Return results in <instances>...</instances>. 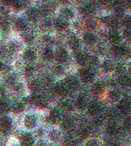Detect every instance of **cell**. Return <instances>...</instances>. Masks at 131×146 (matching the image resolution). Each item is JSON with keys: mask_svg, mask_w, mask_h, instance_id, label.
<instances>
[{"mask_svg": "<svg viewBox=\"0 0 131 146\" xmlns=\"http://www.w3.org/2000/svg\"><path fill=\"white\" fill-rule=\"evenodd\" d=\"M99 62L98 58L95 56H92L91 57V58L90 59V64L92 66H95V65L97 64Z\"/></svg>", "mask_w": 131, "mask_h": 146, "instance_id": "55", "label": "cell"}, {"mask_svg": "<svg viewBox=\"0 0 131 146\" xmlns=\"http://www.w3.org/2000/svg\"><path fill=\"white\" fill-rule=\"evenodd\" d=\"M83 40L86 44L88 46H91L96 42L97 38L93 33L87 32L83 36Z\"/></svg>", "mask_w": 131, "mask_h": 146, "instance_id": "15", "label": "cell"}, {"mask_svg": "<svg viewBox=\"0 0 131 146\" xmlns=\"http://www.w3.org/2000/svg\"><path fill=\"white\" fill-rule=\"evenodd\" d=\"M123 24L124 25L125 27L129 28L130 27V25H131V20H130V17L127 16L126 17H125L124 20H123Z\"/></svg>", "mask_w": 131, "mask_h": 146, "instance_id": "51", "label": "cell"}, {"mask_svg": "<svg viewBox=\"0 0 131 146\" xmlns=\"http://www.w3.org/2000/svg\"><path fill=\"white\" fill-rule=\"evenodd\" d=\"M62 108L65 111H72L74 109V105L71 101L66 100L62 102Z\"/></svg>", "mask_w": 131, "mask_h": 146, "instance_id": "24", "label": "cell"}, {"mask_svg": "<svg viewBox=\"0 0 131 146\" xmlns=\"http://www.w3.org/2000/svg\"><path fill=\"white\" fill-rule=\"evenodd\" d=\"M124 35L125 36V38L128 40H130V37H131V33H130V31L129 30H127L125 31L124 32Z\"/></svg>", "mask_w": 131, "mask_h": 146, "instance_id": "57", "label": "cell"}, {"mask_svg": "<svg viewBox=\"0 0 131 146\" xmlns=\"http://www.w3.org/2000/svg\"><path fill=\"white\" fill-rule=\"evenodd\" d=\"M54 82V79L51 76H47L44 78V83L46 85L50 86Z\"/></svg>", "mask_w": 131, "mask_h": 146, "instance_id": "45", "label": "cell"}, {"mask_svg": "<svg viewBox=\"0 0 131 146\" xmlns=\"http://www.w3.org/2000/svg\"><path fill=\"white\" fill-rule=\"evenodd\" d=\"M15 80H16V78H15V76L10 74L6 78V79H5V83L8 85H14L15 84Z\"/></svg>", "mask_w": 131, "mask_h": 146, "instance_id": "43", "label": "cell"}, {"mask_svg": "<svg viewBox=\"0 0 131 146\" xmlns=\"http://www.w3.org/2000/svg\"><path fill=\"white\" fill-rule=\"evenodd\" d=\"M118 109L122 114H127L130 110V101L129 98L123 99L118 105Z\"/></svg>", "mask_w": 131, "mask_h": 146, "instance_id": "3", "label": "cell"}, {"mask_svg": "<svg viewBox=\"0 0 131 146\" xmlns=\"http://www.w3.org/2000/svg\"><path fill=\"white\" fill-rule=\"evenodd\" d=\"M120 97H121L120 93L116 90H112L111 92L109 93L110 100L112 101H113V102H117V101H118L120 100Z\"/></svg>", "mask_w": 131, "mask_h": 146, "instance_id": "36", "label": "cell"}, {"mask_svg": "<svg viewBox=\"0 0 131 146\" xmlns=\"http://www.w3.org/2000/svg\"><path fill=\"white\" fill-rule=\"evenodd\" d=\"M114 53L118 55H127L129 54V49L122 45H116L112 48Z\"/></svg>", "mask_w": 131, "mask_h": 146, "instance_id": "13", "label": "cell"}, {"mask_svg": "<svg viewBox=\"0 0 131 146\" xmlns=\"http://www.w3.org/2000/svg\"><path fill=\"white\" fill-rule=\"evenodd\" d=\"M116 70L118 73H120V74H122L123 72L125 71V67L123 64L120 63L116 66Z\"/></svg>", "mask_w": 131, "mask_h": 146, "instance_id": "48", "label": "cell"}, {"mask_svg": "<svg viewBox=\"0 0 131 146\" xmlns=\"http://www.w3.org/2000/svg\"><path fill=\"white\" fill-rule=\"evenodd\" d=\"M102 68L103 71L106 72H111L113 71L114 69V66L113 64L111 61L106 60L104 61L102 64Z\"/></svg>", "mask_w": 131, "mask_h": 146, "instance_id": "29", "label": "cell"}, {"mask_svg": "<svg viewBox=\"0 0 131 146\" xmlns=\"http://www.w3.org/2000/svg\"><path fill=\"white\" fill-rule=\"evenodd\" d=\"M44 58L48 61H50L53 58L54 53L52 49L49 48H47L44 50L43 52Z\"/></svg>", "mask_w": 131, "mask_h": 146, "instance_id": "34", "label": "cell"}, {"mask_svg": "<svg viewBox=\"0 0 131 146\" xmlns=\"http://www.w3.org/2000/svg\"><path fill=\"white\" fill-rule=\"evenodd\" d=\"M60 14H61L63 17L68 19H72L74 15L72 10L70 9H69V8H64V9H62L61 11H60Z\"/></svg>", "mask_w": 131, "mask_h": 146, "instance_id": "28", "label": "cell"}, {"mask_svg": "<svg viewBox=\"0 0 131 146\" xmlns=\"http://www.w3.org/2000/svg\"><path fill=\"white\" fill-rule=\"evenodd\" d=\"M12 5H13V7H14V9H16V10H19L22 7V5H21V3L19 1H13Z\"/></svg>", "mask_w": 131, "mask_h": 146, "instance_id": "53", "label": "cell"}, {"mask_svg": "<svg viewBox=\"0 0 131 146\" xmlns=\"http://www.w3.org/2000/svg\"><path fill=\"white\" fill-rule=\"evenodd\" d=\"M17 47L16 46V44H15L14 43H10V44L9 46V49H8V50L10 52H11V53H14V52L17 51Z\"/></svg>", "mask_w": 131, "mask_h": 146, "instance_id": "52", "label": "cell"}, {"mask_svg": "<svg viewBox=\"0 0 131 146\" xmlns=\"http://www.w3.org/2000/svg\"><path fill=\"white\" fill-rule=\"evenodd\" d=\"M35 67L33 66H31V65H28L24 69V74L27 77H30L31 76H33L34 73H35Z\"/></svg>", "mask_w": 131, "mask_h": 146, "instance_id": "38", "label": "cell"}, {"mask_svg": "<svg viewBox=\"0 0 131 146\" xmlns=\"http://www.w3.org/2000/svg\"><path fill=\"white\" fill-rule=\"evenodd\" d=\"M26 15H27V18L29 21L31 22H35L38 17V12L35 9L31 8L26 12Z\"/></svg>", "mask_w": 131, "mask_h": 146, "instance_id": "19", "label": "cell"}, {"mask_svg": "<svg viewBox=\"0 0 131 146\" xmlns=\"http://www.w3.org/2000/svg\"><path fill=\"white\" fill-rule=\"evenodd\" d=\"M104 119L103 116H101L100 115H95L92 122V124L94 128H97V127L101 126L104 123Z\"/></svg>", "mask_w": 131, "mask_h": 146, "instance_id": "31", "label": "cell"}, {"mask_svg": "<svg viewBox=\"0 0 131 146\" xmlns=\"http://www.w3.org/2000/svg\"><path fill=\"white\" fill-rule=\"evenodd\" d=\"M86 27H87L89 29H94L97 27V23L94 21L93 20H89L86 23Z\"/></svg>", "mask_w": 131, "mask_h": 146, "instance_id": "49", "label": "cell"}, {"mask_svg": "<svg viewBox=\"0 0 131 146\" xmlns=\"http://www.w3.org/2000/svg\"><path fill=\"white\" fill-rule=\"evenodd\" d=\"M44 40L45 42H47V43H51L52 42V38L51 37V36H45L44 37Z\"/></svg>", "mask_w": 131, "mask_h": 146, "instance_id": "58", "label": "cell"}, {"mask_svg": "<svg viewBox=\"0 0 131 146\" xmlns=\"http://www.w3.org/2000/svg\"><path fill=\"white\" fill-rule=\"evenodd\" d=\"M69 88L67 87L65 84H63V83H57L54 87L55 93L60 96L66 95L69 93Z\"/></svg>", "mask_w": 131, "mask_h": 146, "instance_id": "12", "label": "cell"}, {"mask_svg": "<svg viewBox=\"0 0 131 146\" xmlns=\"http://www.w3.org/2000/svg\"><path fill=\"white\" fill-rule=\"evenodd\" d=\"M79 76L81 80L84 83H90L93 80V74L90 70L88 69H83L79 71Z\"/></svg>", "mask_w": 131, "mask_h": 146, "instance_id": "4", "label": "cell"}, {"mask_svg": "<svg viewBox=\"0 0 131 146\" xmlns=\"http://www.w3.org/2000/svg\"><path fill=\"white\" fill-rule=\"evenodd\" d=\"M23 39H24V40L26 44H30L33 42L34 37L32 35L30 34V33H26V34H25L24 36H23Z\"/></svg>", "mask_w": 131, "mask_h": 146, "instance_id": "44", "label": "cell"}, {"mask_svg": "<svg viewBox=\"0 0 131 146\" xmlns=\"http://www.w3.org/2000/svg\"><path fill=\"white\" fill-rule=\"evenodd\" d=\"M68 44L73 50H76L79 47V42L75 37L70 38L68 40Z\"/></svg>", "mask_w": 131, "mask_h": 146, "instance_id": "32", "label": "cell"}, {"mask_svg": "<svg viewBox=\"0 0 131 146\" xmlns=\"http://www.w3.org/2000/svg\"><path fill=\"white\" fill-rule=\"evenodd\" d=\"M7 53V49L0 47V57H3Z\"/></svg>", "mask_w": 131, "mask_h": 146, "instance_id": "56", "label": "cell"}, {"mask_svg": "<svg viewBox=\"0 0 131 146\" xmlns=\"http://www.w3.org/2000/svg\"><path fill=\"white\" fill-rule=\"evenodd\" d=\"M10 106L8 102L5 101H1L0 102V112L1 113H5L9 110Z\"/></svg>", "mask_w": 131, "mask_h": 146, "instance_id": "39", "label": "cell"}, {"mask_svg": "<svg viewBox=\"0 0 131 146\" xmlns=\"http://www.w3.org/2000/svg\"><path fill=\"white\" fill-rule=\"evenodd\" d=\"M61 119L60 112L56 109H54L51 111L50 115H49V121L52 124H56L59 123Z\"/></svg>", "mask_w": 131, "mask_h": 146, "instance_id": "11", "label": "cell"}, {"mask_svg": "<svg viewBox=\"0 0 131 146\" xmlns=\"http://www.w3.org/2000/svg\"><path fill=\"white\" fill-rule=\"evenodd\" d=\"M65 85L69 90H74L78 87L79 82L76 78L70 76L65 80Z\"/></svg>", "mask_w": 131, "mask_h": 146, "instance_id": "7", "label": "cell"}, {"mask_svg": "<svg viewBox=\"0 0 131 146\" xmlns=\"http://www.w3.org/2000/svg\"><path fill=\"white\" fill-rule=\"evenodd\" d=\"M15 25L17 29L21 31H24L27 28V25H26V22L22 19H18L15 21Z\"/></svg>", "mask_w": 131, "mask_h": 146, "instance_id": "35", "label": "cell"}, {"mask_svg": "<svg viewBox=\"0 0 131 146\" xmlns=\"http://www.w3.org/2000/svg\"><path fill=\"white\" fill-rule=\"evenodd\" d=\"M86 146H100L99 143L95 140H90L86 142Z\"/></svg>", "mask_w": 131, "mask_h": 146, "instance_id": "54", "label": "cell"}, {"mask_svg": "<svg viewBox=\"0 0 131 146\" xmlns=\"http://www.w3.org/2000/svg\"><path fill=\"white\" fill-rule=\"evenodd\" d=\"M36 122V119L34 115H28L24 120V124L26 127L28 129H31L35 127Z\"/></svg>", "mask_w": 131, "mask_h": 146, "instance_id": "8", "label": "cell"}, {"mask_svg": "<svg viewBox=\"0 0 131 146\" xmlns=\"http://www.w3.org/2000/svg\"><path fill=\"white\" fill-rule=\"evenodd\" d=\"M43 131H42V129H37V131H36V135H38V137H41L42 135H43Z\"/></svg>", "mask_w": 131, "mask_h": 146, "instance_id": "59", "label": "cell"}, {"mask_svg": "<svg viewBox=\"0 0 131 146\" xmlns=\"http://www.w3.org/2000/svg\"><path fill=\"white\" fill-rule=\"evenodd\" d=\"M102 110H103V105L99 102L91 103L88 108V113L95 116L99 115Z\"/></svg>", "mask_w": 131, "mask_h": 146, "instance_id": "5", "label": "cell"}, {"mask_svg": "<svg viewBox=\"0 0 131 146\" xmlns=\"http://www.w3.org/2000/svg\"><path fill=\"white\" fill-rule=\"evenodd\" d=\"M62 146H75V141L71 137H67L63 141Z\"/></svg>", "mask_w": 131, "mask_h": 146, "instance_id": "40", "label": "cell"}, {"mask_svg": "<svg viewBox=\"0 0 131 146\" xmlns=\"http://www.w3.org/2000/svg\"><path fill=\"white\" fill-rule=\"evenodd\" d=\"M118 112L115 110L114 109L109 108L107 110L106 113V118L109 120V121H114L118 117Z\"/></svg>", "mask_w": 131, "mask_h": 146, "instance_id": "25", "label": "cell"}, {"mask_svg": "<svg viewBox=\"0 0 131 146\" xmlns=\"http://www.w3.org/2000/svg\"><path fill=\"white\" fill-rule=\"evenodd\" d=\"M104 87L103 83L97 82L92 87V92L95 95H101L104 92Z\"/></svg>", "mask_w": 131, "mask_h": 146, "instance_id": "23", "label": "cell"}, {"mask_svg": "<svg viewBox=\"0 0 131 146\" xmlns=\"http://www.w3.org/2000/svg\"><path fill=\"white\" fill-rule=\"evenodd\" d=\"M74 120L70 116H64L62 121V126L64 129L66 130H70L74 126Z\"/></svg>", "mask_w": 131, "mask_h": 146, "instance_id": "10", "label": "cell"}, {"mask_svg": "<svg viewBox=\"0 0 131 146\" xmlns=\"http://www.w3.org/2000/svg\"><path fill=\"white\" fill-rule=\"evenodd\" d=\"M103 22L107 26L112 28H116L118 27V21L112 17H106L103 19Z\"/></svg>", "mask_w": 131, "mask_h": 146, "instance_id": "17", "label": "cell"}, {"mask_svg": "<svg viewBox=\"0 0 131 146\" xmlns=\"http://www.w3.org/2000/svg\"><path fill=\"white\" fill-rule=\"evenodd\" d=\"M60 135L59 133L55 130H52L49 134V138L52 141H57L60 139Z\"/></svg>", "mask_w": 131, "mask_h": 146, "instance_id": "42", "label": "cell"}, {"mask_svg": "<svg viewBox=\"0 0 131 146\" xmlns=\"http://www.w3.org/2000/svg\"><path fill=\"white\" fill-rule=\"evenodd\" d=\"M54 27L58 30L64 31L66 30L68 27V23L64 19H56L54 21Z\"/></svg>", "mask_w": 131, "mask_h": 146, "instance_id": "16", "label": "cell"}, {"mask_svg": "<svg viewBox=\"0 0 131 146\" xmlns=\"http://www.w3.org/2000/svg\"><path fill=\"white\" fill-rule=\"evenodd\" d=\"M22 1H29V0H22Z\"/></svg>", "mask_w": 131, "mask_h": 146, "instance_id": "64", "label": "cell"}, {"mask_svg": "<svg viewBox=\"0 0 131 146\" xmlns=\"http://www.w3.org/2000/svg\"><path fill=\"white\" fill-rule=\"evenodd\" d=\"M106 131L109 135L114 136L120 133V129L114 121H109L106 127Z\"/></svg>", "mask_w": 131, "mask_h": 146, "instance_id": "6", "label": "cell"}, {"mask_svg": "<svg viewBox=\"0 0 131 146\" xmlns=\"http://www.w3.org/2000/svg\"><path fill=\"white\" fill-rule=\"evenodd\" d=\"M69 1V0H61V1L63 2V3H67Z\"/></svg>", "mask_w": 131, "mask_h": 146, "instance_id": "63", "label": "cell"}, {"mask_svg": "<svg viewBox=\"0 0 131 146\" xmlns=\"http://www.w3.org/2000/svg\"><path fill=\"white\" fill-rule=\"evenodd\" d=\"M12 110L15 113H21L24 111V105L22 103H17L13 105Z\"/></svg>", "mask_w": 131, "mask_h": 146, "instance_id": "33", "label": "cell"}, {"mask_svg": "<svg viewBox=\"0 0 131 146\" xmlns=\"http://www.w3.org/2000/svg\"><path fill=\"white\" fill-rule=\"evenodd\" d=\"M21 144L22 146H33L34 140L30 135L24 134L21 137Z\"/></svg>", "mask_w": 131, "mask_h": 146, "instance_id": "14", "label": "cell"}, {"mask_svg": "<svg viewBox=\"0 0 131 146\" xmlns=\"http://www.w3.org/2000/svg\"><path fill=\"white\" fill-rule=\"evenodd\" d=\"M9 27V23L8 22V21L5 19V18H3L1 20H0V27H1L2 29L3 30H7Z\"/></svg>", "mask_w": 131, "mask_h": 146, "instance_id": "46", "label": "cell"}, {"mask_svg": "<svg viewBox=\"0 0 131 146\" xmlns=\"http://www.w3.org/2000/svg\"><path fill=\"white\" fill-rule=\"evenodd\" d=\"M80 11L81 14H83V15H88L93 12V9L92 7L90 6V5H85V6L81 8Z\"/></svg>", "mask_w": 131, "mask_h": 146, "instance_id": "37", "label": "cell"}, {"mask_svg": "<svg viewBox=\"0 0 131 146\" xmlns=\"http://www.w3.org/2000/svg\"><path fill=\"white\" fill-rule=\"evenodd\" d=\"M76 60L79 64L83 65L85 64L88 60V54L84 52H79L76 54Z\"/></svg>", "mask_w": 131, "mask_h": 146, "instance_id": "21", "label": "cell"}, {"mask_svg": "<svg viewBox=\"0 0 131 146\" xmlns=\"http://www.w3.org/2000/svg\"><path fill=\"white\" fill-rule=\"evenodd\" d=\"M68 58H69V55H68V53L65 49L61 48L57 51L56 58L58 62L60 63H64L67 60Z\"/></svg>", "mask_w": 131, "mask_h": 146, "instance_id": "9", "label": "cell"}, {"mask_svg": "<svg viewBox=\"0 0 131 146\" xmlns=\"http://www.w3.org/2000/svg\"><path fill=\"white\" fill-rule=\"evenodd\" d=\"M15 91L18 93H22L24 91V88L23 87V85L21 83H19V84H17L15 87Z\"/></svg>", "mask_w": 131, "mask_h": 146, "instance_id": "50", "label": "cell"}, {"mask_svg": "<svg viewBox=\"0 0 131 146\" xmlns=\"http://www.w3.org/2000/svg\"><path fill=\"white\" fill-rule=\"evenodd\" d=\"M31 103L34 104L35 106L40 108H46L48 107V103L45 99L38 96L37 95L34 94L31 98H30Z\"/></svg>", "mask_w": 131, "mask_h": 146, "instance_id": "2", "label": "cell"}, {"mask_svg": "<svg viewBox=\"0 0 131 146\" xmlns=\"http://www.w3.org/2000/svg\"><path fill=\"white\" fill-rule=\"evenodd\" d=\"M53 72L54 74L57 76H61L64 73V68L62 66L58 65L54 67Z\"/></svg>", "mask_w": 131, "mask_h": 146, "instance_id": "41", "label": "cell"}, {"mask_svg": "<svg viewBox=\"0 0 131 146\" xmlns=\"http://www.w3.org/2000/svg\"><path fill=\"white\" fill-rule=\"evenodd\" d=\"M42 27L44 30L50 29V28L51 27V23L50 21V20L47 19L44 21L42 23Z\"/></svg>", "mask_w": 131, "mask_h": 146, "instance_id": "47", "label": "cell"}, {"mask_svg": "<svg viewBox=\"0 0 131 146\" xmlns=\"http://www.w3.org/2000/svg\"><path fill=\"white\" fill-rule=\"evenodd\" d=\"M12 124L10 119L7 117L0 119V130L5 135L9 134L11 131Z\"/></svg>", "mask_w": 131, "mask_h": 146, "instance_id": "1", "label": "cell"}, {"mask_svg": "<svg viewBox=\"0 0 131 146\" xmlns=\"http://www.w3.org/2000/svg\"><path fill=\"white\" fill-rule=\"evenodd\" d=\"M5 65L2 63V62H0V71H3V70H4L5 69Z\"/></svg>", "mask_w": 131, "mask_h": 146, "instance_id": "61", "label": "cell"}, {"mask_svg": "<svg viewBox=\"0 0 131 146\" xmlns=\"http://www.w3.org/2000/svg\"><path fill=\"white\" fill-rule=\"evenodd\" d=\"M42 85L41 82L37 80H32L29 84L30 89L35 92L40 91L42 89Z\"/></svg>", "mask_w": 131, "mask_h": 146, "instance_id": "18", "label": "cell"}, {"mask_svg": "<svg viewBox=\"0 0 131 146\" xmlns=\"http://www.w3.org/2000/svg\"><path fill=\"white\" fill-rule=\"evenodd\" d=\"M3 1L5 4H11L12 3V2L14 1V0H3Z\"/></svg>", "mask_w": 131, "mask_h": 146, "instance_id": "60", "label": "cell"}, {"mask_svg": "<svg viewBox=\"0 0 131 146\" xmlns=\"http://www.w3.org/2000/svg\"><path fill=\"white\" fill-rule=\"evenodd\" d=\"M118 83L124 87H127L130 85V78L129 76L122 75L118 78Z\"/></svg>", "mask_w": 131, "mask_h": 146, "instance_id": "26", "label": "cell"}, {"mask_svg": "<svg viewBox=\"0 0 131 146\" xmlns=\"http://www.w3.org/2000/svg\"><path fill=\"white\" fill-rule=\"evenodd\" d=\"M23 57H24L26 61H27L28 62H31L35 60L36 55L35 51L31 50V49H28V50L24 52Z\"/></svg>", "mask_w": 131, "mask_h": 146, "instance_id": "20", "label": "cell"}, {"mask_svg": "<svg viewBox=\"0 0 131 146\" xmlns=\"http://www.w3.org/2000/svg\"><path fill=\"white\" fill-rule=\"evenodd\" d=\"M108 38L109 41L112 44H116L120 40V34L116 30H112L109 32Z\"/></svg>", "mask_w": 131, "mask_h": 146, "instance_id": "27", "label": "cell"}, {"mask_svg": "<svg viewBox=\"0 0 131 146\" xmlns=\"http://www.w3.org/2000/svg\"><path fill=\"white\" fill-rule=\"evenodd\" d=\"M76 106L80 110L85 109L87 106V101L84 96H79L76 100Z\"/></svg>", "mask_w": 131, "mask_h": 146, "instance_id": "30", "label": "cell"}, {"mask_svg": "<svg viewBox=\"0 0 131 146\" xmlns=\"http://www.w3.org/2000/svg\"><path fill=\"white\" fill-rule=\"evenodd\" d=\"M36 146H47V145L45 142H38V144H37V145H36Z\"/></svg>", "mask_w": 131, "mask_h": 146, "instance_id": "62", "label": "cell"}, {"mask_svg": "<svg viewBox=\"0 0 131 146\" xmlns=\"http://www.w3.org/2000/svg\"><path fill=\"white\" fill-rule=\"evenodd\" d=\"M89 131L86 127H81L77 133V138L79 141L82 142L88 137Z\"/></svg>", "mask_w": 131, "mask_h": 146, "instance_id": "22", "label": "cell"}]
</instances>
